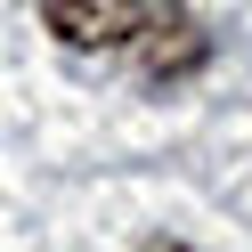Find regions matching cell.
Wrapping results in <instances>:
<instances>
[{"label": "cell", "mask_w": 252, "mask_h": 252, "mask_svg": "<svg viewBox=\"0 0 252 252\" xmlns=\"http://www.w3.org/2000/svg\"><path fill=\"white\" fill-rule=\"evenodd\" d=\"M41 25L65 49H122L147 25V0H41Z\"/></svg>", "instance_id": "cell-1"}, {"label": "cell", "mask_w": 252, "mask_h": 252, "mask_svg": "<svg viewBox=\"0 0 252 252\" xmlns=\"http://www.w3.org/2000/svg\"><path fill=\"white\" fill-rule=\"evenodd\" d=\"M203 57H212V33L187 17L179 0H163V17H155V33H147V82L171 90V82H187Z\"/></svg>", "instance_id": "cell-2"}, {"label": "cell", "mask_w": 252, "mask_h": 252, "mask_svg": "<svg viewBox=\"0 0 252 252\" xmlns=\"http://www.w3.org/2000/svg\"><path fill=\"white\" fill-rule=\"evenodd\" d=\"M138 252H195V244H179V236H155V244H138Z\"/></svg>", "instance_id": "cell-3"}]
</instances>
